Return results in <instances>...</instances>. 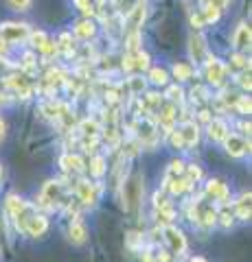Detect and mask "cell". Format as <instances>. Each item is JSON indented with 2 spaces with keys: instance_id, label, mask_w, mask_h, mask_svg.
Returning <instances> with one entry per match:
<instances>
[{
  "instance_id": "obj_14",
  "label": "cell",
  "mask_w": 252,
  "mask_h": 262,
  "mask_svg": "<svg viewBox=\"0 0 252 262\" xmlns=\"http://www.w3.org/2000/svg\"><path fill=\"white\" fill-rule=\"evenodd\" d=\"M206 194L213 196L219 203H226V199H228V188H226V184L213 179V182H208V186H206Z\"/></svg>"
},
{
  "instance_id": "obj_19",
  "label": "cell",
  "mask_w": 252,
  "mask_h": 262,
  "mask_svg": "<svg viewBox=\"0 0 252 262\" xmlns=\"http://www.w3.org/2000/svg\"><path fill=\"white\" fill-rule=\"evenodd\" d=\"M237 216L243 219V221H248V219H250V192H248V194H243L241 199L237 201Z\"/></svg>"
},
{
  "instance_id": "obj_23",
  "label": "cell",
  "mask_w": 252,
  "mask_h": 262,
  "mask_svg": "<svg viewBox=\"0 0 252 262\" xmlns=\"http://www.w3.org/2000/svg\"><path fill=\"white\" fill-rule=\"evenodd\" d=\"M81 134H84L86 138H96V134H99V125H96L94 120H84L81 122Z\"/></svg>"
},
{
  "instance_id": "obj_8",
  "label": "cell",
  "mask_w": 252,
  "mask_h": 262,
  "mask_svg": "<svg viewBox=\"0 0 252 262\" xmlns=\"http://www.w3.org/2000/svg\"><path fill=\"white\" fill-rule=\"evenodd\" d=\"M143 20H145V0H138V3L134 5V9L129 11L127 15V31H138L143 27Z\"/></svg>"
},
{
  "instance_id": "obj_10",
  "label": "cell",
  "mask_w": 252,
  "mask_h": 262,
  "mask_svg": "<svg viewBox=\"0 0 252 262\" xmlns=\"http://www.w3.org/2000/svg\"><path fill=\"white\" fill-rule=\"evenodd\" d=\"M96 192H99V188L90 182H79L77 186V194H79V201L86 203V206H92L96 201Z\"/></svg>"
},
{
  "instance_id": "obj_27",
  "label": "cell",
  "mask_w": 252,
  "mask_h": 262,
  "mask_svg": "<svg viewBox=\"0 0 252 262\" xmlns=\"http://www.w3.org/2000/svg\"><path fill=\"white\" fill-rule=\"evenodd\" d=\"M232 66H235V68H241V70H248L250 68V63H248V59L243 55H235L232 57Z\"/></svg>"
},
{
  "instance_id": "obj_3",
  "label": "cell",
  "mask_w": 252,
  "mask_h": 262,
  "mask_svg": "<svg viewBox=\"0 0 252 262\" xmlns=\"http://www.w3.org/2000/svg\"><path fill=\"white\" fill-rule=\"evenodd\" d=\"M141 175H134L132 179H127L123 182V199H125V208L127 210H134L138 206V201H141V194H143V184H141Z\"/></svg>"
},
{
  "instance_id": "obj_9",
  "label": "cell",
  "mask_w": 252,
  "mask_h": 262,
  "mask_svg": "<svg viewBox=\"0 0 252 262\" xmlns=\"http://www.w3.org/2000/svg\"><path fill=\"white\" fill-rule=\"evenodd\" d=\"M46 229H48V221H46L42 214H37V212H35V214L29 219L27 227H24V234L35 236V238H37V236H42V234L46 232Z\"/></svg>"
},
{
  "instance_id": "obj_13",
  "label": "cell",
  "mask_w": 252,
  "mask_h": 262,
  "mask_svg": "<svg viewBox=\"0 0 252 262\" xmlns=\"http://www.w3.org/2000/svg\"><path fill=\"white\" fill-rule=\"evenodd\" d=\"M191 57L195 61H204L208 57V51H206V42L202 35H191Z\"/></svg>"
},
{
  "instance_id": "obj_38",
  "label": "cell",
  "mask_w": 252,
  "mask_h": 262,
  "mask_svg": "<svg viewBox=\"0 0 252 262\" xmlns=\"http://www.w3.org/2000/svg\"><path fill=\"white\" fill-rule=\"evenodd\" d=\"M208 5H213V7H217V9H219V11H222V9H224V7H226V5H228V0H210V3H208Z\"/></svg>"
},
{
  "instance_id": "obj_6",
  "label": "cell",
  "mask_w": 252,
  "mask_h": 262,
  "mask_svg": "<svg viewBox=\"0 0 252 262\" xmlns=\"http://www.w3.org/2000/svg\"><path fill=\"white\" fill-rule=\"evenodd\" d=\"M162 234H165V243L169 245V249H171L173 253H182L186 249V238H184V234L178 227L167 225Z\"/></svg>"
},
{
  "instance_id": "obj_26",
  "label": "cell",
  "mask_w": 252,
  "mask_h": 262,
  "mask_svg": "<svg viewBox=\"0 0 252 262\" xmlns=\"http://www.w3.org/2000/svg\"><path fill=\"white\" fill-rule=\"evenodd\" d=\"M27 39H31V44L37 46V48H42V46L46 44V35H44L42 31H40V33H29V37H27Z\"/></svg>"
},
{
  "instance_id": "obj_21",
  "label": "cell",
  "mask_w": 252,
  "mask_h": 262,
  "mask_svg": "<svg viewBox=\"0 0 252 262\" xmlns=\"http://www.w3.org/2000/svg\"><path fill=\"white\" fill-rule=\"evenodd\" d=\"M90 173L94 177H101L105 173V160L101 158V155H94L92 162H90Z\"/></svg>"
},
{
  "instance_id": "obj_20",
  "label": "cell",
  "mask_w": 252,
  "mask_h": 262,
  "mask_svg": "<svg viewBox=\"0 0 252 262\" xmlns=\"http://www.w3.org/2000/svg\"><path fill=\"white\" fill-rule=\"evenodd\" d=\"M191 75H193L191 66H186V63H176V66H173V77H176V79L186 81V79H191Z\"/></svg>"
},
{
  "instance_id": "obj_11",
  "label": "cell",
  "mask_w": 252,
  "mask_h": 262,
  "mask_svg": "<svg viewBox=\"0 0 252 262\" xmlns=\"http://www.w3.org/2000/svg\"><path fill=\"white\" fill-rule=\"evenodd\" d=\"M206 79L210 83H222V79H224V63L217 61L215 57H208L206 59Z\"/></svg>"
},
{
  "instance_id": "obj_29",
  "label": "cell",
  "mask_w": 252,
  "mask_h": 262,
  "mask_svg": "<svg viewBox=\"0 0 252 262\" xmlns=\"http://www.w3.org/2000/svg\"><path fill=\"white\" fill-rule=\"evenodd\" d=\"M186 177H189L191 182H198V179L202 177V170H200L198 166H195V164H191V166L186 168Z\"/></svg>"
},
{
  "instance_id": "obj_39",
  "label": "cell",
  "mask_w": 252,
  "mask_h": 262,
  "mask_svg": "<svg viewBox=\"0 0 252 262\" xmlns=\"http://www.w3.org/2000/svg\"><path fill=\"white\" fill-rule=\"evenodd\" d=\"M241 85L246 88V90H250V75H243L241 77Z\"/></svg>"
},
{
  "instance_id": "obj_16",
  "label": "cell",
  "mask_w": 252,
  "mask_h": 262,
  "mask_svg": "<svg viewBox=\"0 0 252 262\" xmlns=\"http://www.w3.org/2000/svg\"><path fill=\"white\" fill-rule=\"evenodd\" d=\"M70 241L75 245H81L86 241V227H84L81 221H72L70 223Z\"/></svg>"
},
{
  "instance_id": "obj_28",
  "label": "cell",
  "mask_w": 252,
  "mask_h": 262,
  "mask_svg": "<svg viewBox=\"0 0 252 262\" xmlns=\"http://www.w3.org/2000/svg\"><path fill=\"white\" fill-rule=\"evenodd\" d=\"M75 3H77V7H79V9L84 11L86 15H90V13L94 11V7H92V0H75Z\"/></svg>"
},
{
  "instance_id": "obj_33",
  "label": "cell",
  "mask_w": 252,
  "mask_h": 262,
  "mask_svg": "<svg viewBox=\"0 0 252 262\" xmlns=\"http://www.w3.org/2000/svg\"><path fill=\"white\" fill-rule=\"evenodd\" d=\"M158 103H160V96L158 94H147V98H145V105H147V110L156 107Z\"/></svg>"
},
{
  "instance_id": "obj_34",
  "label": "cell",
  "mask_w": 252,
  "mask_h": 262,
  "mask_svg": "<svg viewBox=\"0 0 252 262\" xmlns=\"http://www.w3.org/2000/svg\"><path fill=\"white\" fill-rule=\"evenodd\" d=\"M191 24H193L195 29H202L206 22H204V18H202V13H193V15H191Z\"/></svg>"
},
{
  "instance_id": "obj_37",
  "label": "cell",
  "mask_w": 252,
  "mask_h": 262,
  "mask_svg": "<svg viewBox=\"0 0 252 262\" xmlns=\"http://www.w3.org/2000/svg\"><path fill=\"white\" fill-rule=\"evenodd\" d=\"M217 216L222 219L224 225H230V223H232V214H230V212H222V214H217Z\"/></svg>"
},
{
  "instance_id": "obj_22",
  "label": "cell",
  "mask_w": 252,
  "mask_h": 262,
  "mask_svg": "<svg viewBox=\"0 0 252 262\" xmlns=\"http://www.w3.org/2000/svg\"><path fill=\"white\" fill-rule=\"evenodd\" d=\"M219 11L217 7H213V5H204V11H202V18H204V22L206 24H210V22H217L219 20Z\"/></svg>"
},
{
  "instance_id": "obj_7",
  "label": "cell",
  "mask_w": 252,
  "mask_h": 262,
  "mask_svg": "<svg viewBox=\"0 0 252 262\" xmlns=\"http://www.w3.org/2000/svg\"><path fill=\"white\" fill-rule=\"evenodd\" d=\"M224 144H226V151H228V155H232V158H239V155H243L250 149V142H246L239 136H230V134L224 138Z\"/></svg>"
},
{
  "instance_id": "obj_2",
  "label": "cell",
  "mask_w": 252,
  "mask_h": 262,
  "mask_svg": "<svg viewBox=\"0 0 252 262\" xmlns=\"http://www.w3.org/2000/svg\"><path fill=\"white\" fill-rule=\"evenodd\" d=\"M198 138H200V129L195 122H182L176 131H171V144L176 149H189V146L198 142Z\"/></svg>"
},
{
  "instance_id": "obj_1",
  "label": "cell",
  "mask_w": 252,
  "mask_h": 262,
  "mask_svg": "<svg viewBox=\"0 0 252 262\" xmlns=\"http://www.w3.org/2000/svg\"><path fill=\"white\" fill-rule=\"evenodd\" d=\"M7 212L11 214L13 223H15V227H18L20 232H24V227H27L29 219L35 214V210L31 208L27 201H22L20 196H15V194H9V196H7Z\"/></svg>"
},
{
  "instance_id": "obj_4",
  "label": "cell",
  "mask_w": 252,
  "mask_h": 262,
  "mask_svg": "<svg viewBox=\"0 0 252 262\" xmlns=\"http://www.w3.org/2000/svg\"><path fill=\"white\" fill-rule=\"evenodd\" d=\"M29 27L27 24H15V22H9V24H3L0 27V39L7 44H18V42H24L29 37Z\"/></svg>"
},
{
  "instance_id": "obj_31",
  "label": "cell",
  "mask_w": 252,
  "mask_h": 262,
  "mask_svg": "<svg viewBox=\"0 0 252 262\" xmlns=\"http://www.w3.org/2000/svg\"><path fill=\"white\" fill-rule=\"evenodd\" d=\"M237 107H239V112H241V114H250V98H246V96H239Z\"/></svg>"
},
{
  "instance_id": "obj_40",
  "label": "cell",
  "mask_w": 252,
  "mask_h": 262,
  "mask_svg": "<svg viewBox=\"0 0 252 262\" xmlns=\"http://www.w3.org/2000/svg\"><path fill=\"white\" fill-rule=\"evenodd\" d=\"M3 136H5V122L0 118V140H3Z\"/></svg>"
},
{
  "instance_id": "obj_15",
  "label": "cell",
  "mask_w": 252,
  "mask_h": 262,
  "mask_svg": "<svg viewBox=\"0 0 252 262\" xmlns=\"http://www.w3.org/2000/svg\"><path fill=\"white\" fill-rule=\"evenodd\" d=\"M208 136H210V140L224 142V138L228 136V127H226V122L219 120V118H213L208 122Z\"/></svg>"
},
{
  "instance_id": "obj_36",
  "label": "cell",
  "mask_w": 252,
  "mask_h": 262,
  "mask_svg": "<svg viewBox=\"0 0 252 262\" xmlns=\"http://www.w3.org/2000/svg\"><path fill=\"white\" fill-rule=\"evenodd\" d=\"M169 98H171V101H180V96H182V90L180 88H171V90H169Z\"/></svg>"
},
{
  "instance_id": "obj_42",
  "label": "cell",
  "mask_w": 252,
  "mask_h": 262,
  "mask_svg": "<svg viewBox=\"0 0 252 262\" xmlns=\"http://www.w3.org/2000/svg\"><path fill=\"white\" fill-rule=\"evenodd\" d=\"M210 3V0H202V5H208Z\"/></svg>"
},
{
  "instance_id": "obj_25",
  "label": "cell",
  "mask_w": 252,
  "mask_h": 262,
  "mask_svg": "<svg viewBox=\"0 0 252 262\" xmlns=\"http://www.w3.org/2000/svg\"><path fill=\"white\" fill-rule=\"evenodd\" d=\"M149 77L153 83H158V85H165L167 83V70H162V68H153L149 72Z\"/></svg>"
},
{
  "instance_id": "obj_17",
  "label": "cell",
  "mask_w": 252,
  "mask_h": 262,
  "mask_svg": "<svg viewBox=\"0 0 252 262\" xmlns=\"http://www.w3.org/2000/svg\"><path fill=\"white\" fill-rule=\"evenodd\" d=\"M62 166L66 170H72V173H79V170H84V162H81L79 155H64Z\"/></svg>"
},
{
  "instance_id": "obj_32",
  "label": "cell",
  "mask_w": 252,
  "mask_h": 262,
  "mask_svg": "<svg viewBox=\"0 0 252 262\" xmlns=\"http://www.w3.org/2000/svg\"><path fill=\"white\" fill-rule=\"evenodd\" d=\"M9 3H11V7H13V9L24 11V9H27V7L31 5V0H9Z\"/></svg>"
},
{
  "instance_id": "obj_24",
  "label": "cell",
  "mask_w": 252,
  "mask_h": 262,
  "mask_svg": "<svg viewBox=\"0 0 252 262\" xmlns=\"http://www.w3.org/2000/svg\"><path fill=\"white\" fill-rule=\"evenodd\" d=\"M178 175H184V164L182 162H171L169 164V170H167V177H165V184L169 182V179H173Z\"/></svg>"
},
{
  "instance_id": "obj_5",
  "label": "cell",
  "mask_w": 252,
  "mask_h": 262,
  "mask_svg": "<svg viewBox=\"0 0 252 262\" xmlns=\"http://www.w3.org/2000/svg\"><path fill=\"white\" fill-rule=\"evenodd\" d=\"M62 184L60 182H46L42 188V194H40V206L55 210V206L62 201Z\"/></svg>"
},
{
  "instance_id": "obj_18",
  "label": "cell",
  "mask_w": 252,
  "mask_h": 262,
  "mask_svg": "<svg viewBox=\"0 0 252 262\" xmlns=\"http://www.w3.org/2000/svg\"><path fill=\"white\" fill-rule=\"evenodd\" d=\"M75 33H77V37H81V39H90V37L94 35V24L88 22V20L79 22L77 29H75Z\"/></svg>"
},
{
  "instance_id": "obj_12",
  "label": "cell",
  "mask_w": 252,
  "mask_h": 262,
  "mask_svg": "<svg viewBox=\"0 0 252 262\" xmlns=\"http://www.w3.org/2000/svg\"><path fill=\"white\" fill-rule=\"evenodd\" d=\"M250 27L248 24H239L237 31H235V39H232V44L237 51H246V48H250Z\"/></svg>"
},
{
  "instance_id": "obj_30",
  "label": "cell",
  "mask_w": 252,
  "mask_h": 262,
  "mask_svg": "<svg viewBox=\"0 0 252 262\" xmlns=\"http://www.w3.org/2000/svg\"><path fill=\"white\" fill-rule=\"evenodd\" d=\"M129 85H132V92L138 94V92H143L145 81H143V79H138V77H132V79H129Z\"/></svg>"
},
{
  "instance_id": "obj_35",
  "label": "cell",
  "mask_w": 252,
  "mask_h": 262,
  "mask_svg": "<svg viewBox=\"0 0 252 262\" xmlns=\"http://www.w3.org/2000/svg\"><path fill=\"white\" fill-rule=\"evenodd\" d=\"M40 51H42L44 55H53V53H57V44H53V42H48V39H46V44L40 48Z\"/></svg>"
},
{
  "instance_id": "obj_43",
  "label": "cell",
  "mask_w": 252,
  "mask_h": 262,
  "mask_svg": "<svg viewBox=\"0 0 252 262\" xmlns=\"http://www.w3.org/2000/svg\"><path fill=\"white\" fill-rule=\"evenodd\" d=\"M0 177H3V168H0Z\"/></svg>"
},
{
  "instance_id": "obj_41",
  "label": "cell",
  "mask_w": 252,
  "mask_h": 262,
  "mask_svg": "<svg viewBox=\"0 0 252 262\" xmlns=\"http://www.w3.org/2000/svg\"><path fill=\"white\" fill-rule=\"evenodd\" d=\"M191 262H206V260H204V258H193Z\"/></svg>"
}]
</instances>
